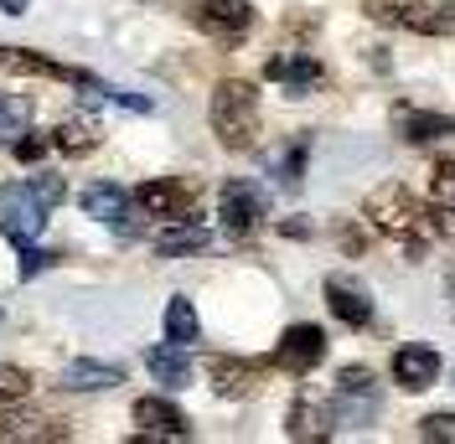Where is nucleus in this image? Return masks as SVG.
Wrapping results in <instances>:
<instances>
[{"mask_svg": "<svg viewBox=\"0 0 455 444\" xmlns=\"http://www.w3.org/2000/svg\"><path fill=\"white\" fill-rule=\"evenodd\" d=\"M119 383H124V367H114V361L78 357V361L62 367V388L68 392H109V388H119Z\"/></svg>", "mask_w": 455, "mask_h": 444, "instance_id": "nucleus-19", "label": "nucleus"}, {"mask_svg": "<svg viewBox=\"0 0 455 444\" xmlns=\"http://www.w3.org/2000/svg\"><path fill=\"white\" fill-rule=\"evenodd\" d=\"M207 377L218 398H249L259 388V361H238V357H212L207 361Z\"/></svg>", "mask_w": 455, "mask_h": 444, "instance_id": "nucleus-16", "label": "nucleus"}, {"mask_svg": "<svg viewBox=\"0 0 455 444\" xmlns=\"http://www.w3.org/2000/svg\"><path fill=\"white\" fill-rule=\"evenodd\" d=\"M21 444V440H68V429L57 418H36V414H0V444Z\"/></svg>", "mask_w": 455, "mask_h": 444, "instance_id": "nucleus-21", "label": "nucleus"}, {"mask_svg": "<svg viewBox=\"0 0 455 444\" xmlns=\"http://www.w3.org/2000/svg\"><path fill=\"white\" fill-rule=\"evenodd\" d=\"M27 392H31V372H27V367L0 361V403H21Z\"/></svg>", "mask_w": 455, "mask_h": 444, "instance_id": "nucleus-26", "label": "nucleus"}, {"mask_svg": "<svg viewBox=\"0 0 455 444\" xmlns=\"http://www.w3.org/2000/svg\"><path fill=\"white\" fill-rule=\"evenodd\" d=\"M394 21L419 36H455V0H403L394 5Z\"/></svg>", "mask_w": 455, "mask_h": 444, "instance_id": "nucleus-10", "label": "nucleus"}, {"mask_svg": "<svg viewBox=\"0 0 455 444\" xmlns=\"http://www.w3.org/2000/svg\"><path fill=\"white\" fill-rule=\"evenodd\" d=\"M326 434H331V414L315 398H300L290 408V440H326Z\"/></svg>", "mask_w": 455, "mask_h": 444, "instance_id": "nucleus-22", "label": "nucleus"}, {"mask_svg": "<svg viewBox=\"0 0 455 444\" xmlns=\"http://www.w3.org/2000/svg\"><path fill=\"white\" fill-rule=\"evenodd\" d=\"M326 305H331V315H337L341 326H352V331L372 326V300L352 284V279H326Z\"/></svg>", "mask_w": 455, "mask_h": 444, "instance_id": "nucleus-17", "label": "nucleus"}, {"mask_svg": "<svg viewBox=\"0 0 455 444\" xmlns=\"http://www.w3.org/2000/svg\"><path fill=\"white\" fill-rule=\"evenodd\" d=\"M0 11L5 16H27V0H0Z\"/></svg>", "mask_w": 455, "mask_h": 444, "instance_id": "nucleus-36", "label": "nucleus"}, {"mask_svg": "<svg viewBox=\"0 0 455 444\" xmlns=\"http://www.w3.org/2000/svg\"><path fill=\"white\" fill-rule=\"evenodd\" d=\"M52 145L62 155H88V150H99V124H88V119H62L52 130Z\"/></svg>", "mask_w": 455, "mask_h": 444, "instance_id": "nucleus-24", "label": "nucleus"}, {"mask_svg": "<svg viewBox=\"0 0 455 444\" xmlns=\"http://www.w3.org/2000/svg\"><path fill=\"white\" fill-rule=\"evenodd\" d=\"M363 218H368L378 233H388V238H398V243H409V238L425 227V207H419V196L409 192V186L388 181V186L368 192V202H363Z\"/></svg>", "mask_w": 455, "mask_h": 444, "instance_id": "nucleus-2", "label": "nucleus"}, {"mask_svg": "<svg viewBox=\"0 0 455 444\" xmlns=\"http://www.w3.org/2000/svg\"><path fill=\"white\" fill-rule=\"evenodd\" d=\"M31 130V99L27 93H5L0 99V145H16Z\"/></svg>", "mask_w": 455, "mask_h": 444, "instance_id": "nucleus-25", "label": "nucleus"}, {"mask_svg": "<svg viewBox=\"0 0 455 444\" xmlns=\"http://www.w3.org/2000/svg\"><path fill=\"white\" fill-rule=\"evenodd\" d=\"M275 170H280L284 186H300V170H306V139H300V145H290L280 161H275Z\"/></svg>", "mask_w": 455, "mask_h": 444, "instance_id": "nucleus-29", "label": "nucleus"}, {"mask_svg": "<svg viewBox=\"0 0 455 444\" xmlns=\"http://www.w3.org/2000/svg\"><path fill=\"white\" fill-rule=\"evenodd\" d=\"M0 73H16V78H57V83H78L84 67H68L52 57L31 52V47H0Z\"/></svg>", "mask_w": 455, "mask_h": 444, "instance_id": "nucleus-14", "label": "nucleus"}, {"mask_svg": "<svg viewBox=\"0 0 455 444\" xmlns=\"http://www.w3.org/2000/svg\"><path fill=\"white\" fill-rule=\"evenodd\" d=\"M429 196H435V202H455V161H440V166H435Z\"/></svg>", "mask_w": 455, "mask_h": 444, "instance_id": "nucleus-31", "label": "nucleus"}, {"mask_svg": "<svg viewBox=\"0 0 455 444\" xmlns=\"http://www.w3.org/2000/svg\"><path fill=\"white\" fill-rule=\"evenodd\" d=\"M212 135L223 150H254L259 145V93L243 78H223L212 88Z\"/></svg>", "mask_w": 455, "mask_h": 444, "instance_id": "nucleus-1", "label": "nucleus"}, {"mask_svg": "<svg viewBox=\"0 0 455 444\" xmlns=\"http://www.w3.org/2000/svg\"><path fill=\"white\" fill-rule=\"evenodd\" d=\"M192 21H197L212 42H238L254 31V5L249 0H197L192 5Z\"/></svg>", "mask_w": 455, "mask_h": 444, "instance_id": "nucleus-6", "label": "nucleus"}, {"mask_svg": "<svg viewBox=\"0 0 455 444\" xmlns=\"http://www.w3.org/2000/svg\"><path fill=\"white\" fill-rule=\"evenodd\" d=\"M47 202L31 192L27 181H11V186H0V233L21 249V243H36L42 238V227H47Z\"/></svg>", "mask_w": 455, "mask_h": 444, "instance_id": "nucleus-3", "label": "nucleus"}, {"mask_svg": "<svg viewBox=\"0 0 455 444\" xmlns=\"http://www.w3.org/2000/svg\"><path fill=\"white\" fill-rule=\"evenodd\" d=\"M84 212L93 222H109V227H119V233H135V196L124 192V186H114V181H93V186H84Z\"/></svg>", "mask_w": 455, "mask_h": 444, "instance_id": "nucleus-9", "label": "nucleus"}, {"mask_svg": "<svg viewBox=\"0 0 455 444\" xmlns=\"http://www.w3.org/2000/svg\"><path fill=\"white\" fill-rule=\"evenodd\" d=\"M27 186H31V192H36V196H42L47 207H57V202L68 196V181H62L57 170H31V176H27Z\"/></svg>", "mask_w": 455, "mask_h": 444, "instance_id": "nucleus-27", "label": "nucleus"}, {"mask_svg": "<svg viewBox=\"0 0 455 444\" xmlns=\"http://www.w3.org/2000/svg\"><path fill=\"white\" fill-rule=\"evenodd\" d=\"M202 336V321H197V305L187 300V295H176L166 305V341H176V346H192Z\"/></svg>", "mask_w": 455, "mask_h": 444, "instance_id": "nucleus-23", "label": "nucleus"}, {"mask_svg": "<svg viewBox=\"0 0 455 444\" xmlns=\"http://www.w3.org/2000/svg\"><path fill=\"white\" fill-rule=\"evenodd\" d=\"M280 233H284V238H311V222L290 218V222H280Z\"/></svg>", "mask_w": 455, "mask_h": 444, "instance_id": "nucleus-35", "label": "nucleus"}, {"mask_svg": "<svg viewBox=\"0 0 455 444\" xmlns=\"http://www.w3.org/2000/svg\"><path fill=\"white\" fill-rule=\"evenodd\" d=\"M52 258H57V253H47V249H31V243H21V279L42 274V269H47Z\"/></svg>", "mask_w": 455, "mask_h": 444, "instance_id": "nucleus-33", "label": "nucleus"}, {"mask_svg": "<svg viewBox=\"0 0 455 444\" xmlns=\"http://www.w3.org/2000/svg\"><path fill=\"white\" fill-rule=\"evenodd\" d=\"M337 388H378V383H372L368 367H341V372H337Z\"/></svg>", "mask_w": 455, "mask_h": 444, "instance_id": "nucleus-34", "label": "nucleus"}, {"mask_svg": "<svg viewBox=\"0 0 455 444\" xmlns=\"http://www.w3.org/2000/svg\"><path fill=\"white\" fill-rule=\"evenodd\" d=\"M264 78L280 83L290 99H306V93H315V88L326 83V67H321L311 52H280V57L264 62Z\"/></svg>", "mask_w": 455, "mask_h": 444, "instance_id": "nucleus-8", "label": "nucleus"}, {"mask_svg": "<svg viewBox=\"0 0 455 444\" xmlns=\"http://www.w3.org/2000/svg\"><path fill=\"white\" fill-rule=\"evenodd\" d=\"M321 357H326V331L321 326H290V331L280 336V346H275V367L280 372H295V377H306L311 367H321Z\"/></svg>", "mask_w": 455, "mask_h": 444, "instance_id": "nucleus-7", "label": "nucleus"}, {"mask_svg": "<svg viewBox=\"0 0 455 444\" xmlns=\"http://www.w3.org/2000/svg\"><path fill=\"white\" fill-rule=\"evenodd\" d=\"M135 424L145 434H156V440H187L192 434V418L181 414L171 398H140L135 403Z\"/></svg>", "mask_w": 455, "mask_h": 444, "instance_id": "nucleus-15", "label": "nucleus"}, {"mask_svg": "<svg viewBox=\"0 0 455 444\" xmlns=\"http://www.w3.org/2000/svg\"><path fill=\"white\" fill-rule=\"evenodd\" d=\"M212 243V233H207V222L197 218H171L161 233H156V253L161 258H181V253H202Z\"/></svg>", "mask_w": 455, "mask_h": 444, "instance_id": "nucleus-18", "label": "nucleus"}, {"mask_svg": "<svg viewBox=\"0 0 455 444\" xmlns=\"http://www.w3.org/2000/svg\"><path fill=\"white\" fill-rule=\"evenodd\" d=\"M419 440H429V444H455V414H429V418H419Z\"/></svg>", "mask_w": 455, "mask_h": 444, "instance_id": "nucleus-28", "label": "nucleus"}, {"mask_svg": "<svg viewBox=\"0 0 455 444\" xmlns=\"http://www.w3.org/2000/svg\"><path fill=\"white\" fill-rule=\"evenodd\" d=\"M264 212H269V202H264V192H259L254 181H228L223 192H218V218H223V227L233 238L259 233Z\"/></svg>", "mask_w": 455, "mask_h": 444, "instance_id": "nucleus-4", "label": "nucleus"}, {"mask_svg": "<svg viewBox=\"0 0 455 444\" xmlns=\"http://www.w3.org/2000/svg\"><path fill=\"white\" fill-rule=\"evenodd\" d=\"M326 414H331V429H368L383 414V398H378V388H337Z\"/></svg>", "mask_w": 455, "mask_h": 444, "instance_id": "nucleus-12", "label": "nucleus"}, {"mask_svg": "<svg viewBox=\"0 0 455 444\" xmlns=\"http://www.w3.org/2000/svg\"><path fill=\"white\" fill-rule=\"evenodd\" d=\"M388 372H394V383L403 392H425V388H435V377H440V352H435V346H398Z\"/></svg>", "mask_w": 455, "mask_h": 444, "instance_id": "nucleus-13", "label": "nucleus"}, {"mask_svg": "<svg viewBox=\"0 0 455 444\" xmlns=\"http://www.w3.org/2000/svg\"><path fill=\"white\" fill-rule=\"evenodd\" d=\"M11 150H16V161H21V166H36V161H42V155H47V139L36 135V130H27V135L16 139V145H11Z\"/></svg>", "mask_w": 455, "mask_h": 444, "instance_id": "nucleus-32", "label": "nucleus"}, {"mask_svg": "<svg viewBox=\"0 0 455 444\" xmlns=\"http://www.w3.org/2000/svg\"><path fill=\"white\" fill-rule=\"evenodd\" d=\"M202 196V181H171V176H156V181H145L135 186V207H145L150 218H192V207H197Z\"/></svg>", "mask_w": 455, "mask_h": 444, "instance_id": "nucleus-5", "label": "nucleus"}, {"mask_svg": "<svg viewBox=\"0 0 455 444\" xmlns=\"http://www.w3.org/2000/svg\"><path fill=\"white\" fill-rule=\"evenodd\" d=\"M425 227L455 243V202H435V207H425Z\"/></svg>", "mask_w": 455, "mask_h": 444, "instance_id": "nucleus-30", "label": "nucleus"}, {"mask_svg": "<svg viewBox=\"0 0 455 444\" xmlns=\"http://www.w3.org/2000/svg\"><path fill=\"white\" fill-rule=\"evenodd\" d=\"M394 135L403 139V145H429V139H445V135H455V114L394 104Z\"/></svg>", "mask_w": 455, "mask_h": 444, "instance_id": "nucleus-11", "label": "nucleus"}, {"mask_svg": "<svg viewBox=\"0 0 455 444\" xmlns=\"http://www.w3.org/2000/svg\"><path fill=\"white\" fill-rule=\"evenodd\" d=\"M145 367H150V377L161 383V388H192V357H187V346H150L145 352Z\"/></svg>", "mask_w": 455, "mask_h": 444, "instance_id": "nucleus-20", "label": "nucleus"}]
</instances>
